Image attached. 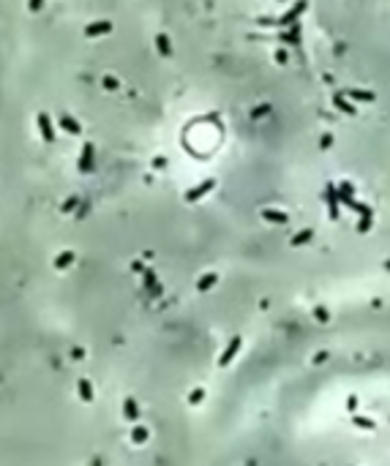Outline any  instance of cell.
Returning <instances> with one entry per match:
<instances>
[{
  "label": "cell",
  "mask_w": 390,
  "mask_h": 466,
  "mask_svg": "<svg viewBox=\"0 0 390 466\" xmlns=\"http://www.w3.org/2000/svg\"><path fill=\"white\" fill-rule=\"evenodd\" d=\"M44 5V0H30V11H38Z\"/></svg>",
  "instance_id": "6"
},
{
  "label": "cell",
  "mask_w": 390,
  "mask_h": 466,
  "mask_svg": "<svg viewBox=\"0 0 390 466\" xmlns=\"http://www.w3.org/2000/svg\"><path fill=\"white\" fill-rule=\"evenodd\" d=\"M38 131H41V139H44L46 145L55 142V128H52L49 115H38Z\"/></svg>",
  "instance_id": "1"
},
{
  "label": "cell",
  "mask_w": 390,
  "mask_h": 466,
  "mask_svg": "<svg viewBox=\"0 0 390 466\" xmlns=\"http://www.w3.org/2000/svg\"><path fill=\"white\" fill-rule=\"evenodd\" d=\"M74 205H77V199H68V202H66V205H63V210H66V213H68V210H71V207H74Z\"/></svg>",
  "instance_id": "7"
},
{
  "label": "cell",
  "mask_w": 390,
  "mask_h": 466,
  "mask_svg": "<svg viewBox=\"0 0 390 466\" xmlns=\"http://www.w3.org/2000/svg\"><path fill=\"white\" fill-rule=\"evenodd\" d=\"M93 166V145H85V150H82V158H79V169L87 172Z\"/></svg>",
  "instance_id": "3"
},
{
  "label": "cell",
  "mask_w": 390,
  "mask_h": 466,
  "mask_svg": "<svg viewBox=\"0 0 390 466\" xmlns=\"http://www.w3.org/2000/svg\"><path fill=\"white\" fill-rule=\"evenodd\" d=\"M60 128L68 134H79V123L71 118V115H60Z\"/></svg>",
  "instance_id": "2"
},
{
  "label": "cell",
  "mask_w": 390,
  "mask_h": 466,
  "mask_svg": "<svg viewBox=\"0 0 390 466\" xmlns=\"http://www.w3.org/2000/svg\"><path fill=\"white\" fill-rule=\"evenodd\" d=\"M104 30H109V22H98V25H90L87 27V36H98V33H104Z\"/></svg>",
  "instance_id": "4"
},
{
  "label": "cell",
  "mask_w": 390,
  "mask_h": 466,
  "mask_svg": "<svg viewBox=\"0 0 390 466\" xmlns=\"http://www.w3.org/2000/svg\"><path fill=\"white\" fill-rule=\"evenodd\" d=\"M68 262H71V254H63V256H57V267L68 265Z\"/></svg>",
  "instance_id": "5"
}]
</instances>
